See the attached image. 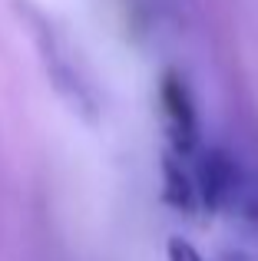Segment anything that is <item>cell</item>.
<instances>
[{
  "instance_id": "obj_3",
  "label": "cell",
  "mask_w": 258,
  "mask_h": 261,
  "mask_svg": "<svg viewBox=\"0 0 258 261\" xmlns=\"http://www.w3.org/2000/svg\"><path fill=\"white\" fill-rule=\"evenodd\" d=\"M37 46L40 57L46 63V73H50L53 86L60 89V96L70 99L73 109L93 116L96 113V96H93V86L83 80V73L76 70V60H73V50L66 46V40H60L57 33L50 30V23L37 20Z\"/></svg>"
},
{
  "instance_id": "obj_6",
  "label": "cell",
  "mask_w": 258,
  "mask_h": 261,
  "mask_svg": "<svg viewBox=\"0 0 258 261\" xmlns=\"http://www.w3.org/2000/svg\"><path fill=\"white\" fill-rule=\"evenodd\" d=\"M166 255H169V261H202V255L186 242V238H169Z\"/></svg>"
},
{
  "instance_id": "obj_7",
  "label": "cell",
  "mask_w": 258,
  "mask_h": 261,
  "mask_svg": "<svg viewBox=\"0 0 258 261\" xmlns=\"http://www.w3.org/2000/svg\"><path fill=\"white\" fill-rule=\"evenodd\" d=\"M222 261H255V258H252V255H245V251H228V255L222 258Z\"/></svg>"
},
{
  "instance_id": "obj_1",
  "label": "cell",
  "mask_w": 258,
  "mask_h": 261,
  "mask_svg": "<svg viewBox=\"0 0 258 261\" xmlns=\"http://www.w3.org/2000/svg\"><path fill=\"white\" fill-rule=\"evenodd\" d=\"M156 102H159V119L169 139V152L179 159H192L199 152V113H195V99L186 76H179L175 70L162 73Z\"/></svg>"
},
{
  "instance_id": "obj_5",
  "label": "cell",
  "mask_w": 258,
  "mask_h": 261,
  "mask_svg": "<svg viewBox=\"0 0 258 261\" xmlns=\"http://www.w3.org/2000/svg\"><path fill=\"white\" fill-rule=\"evenodd\" d=\"M228 215H239L245 225H252V228H258V175L248 169L245 178H242L239 185V195H235L232 208H228Z\"/></svg>"
},
{
  "instance_id": "obj_2",
  "label": "cell",
  "mask_w": 258,
  "mask_h": 261,
  "mask_svg": "<svg viewBox=\"0 0 258 261\" xmlns=\"http://www.w3.org/2000/svg\"><path fill=\"white\" fill-rule=\"evenodd\" d=\"M248 169L225 149H205L195 152L192 166V182H195V198L209 212H228L239 195V185Z\"/></svg>"
},
{
  "instance_id": "obj_4",
  "label": "cell",
  "mask_w": 258,
  "mask_h": 261,
  "mask_svg": "<svg viewBox=\"0 0 258 261\" xmlns=\"http://www.w3.org/2000/svg\"><path fill=\"white\" fill-rule=\"evenodd\" d=\"M162 198H166L169 205H175V208H182V212L199 205L192 169H186V159H179V155H172V152H166V159H162Z\"/></svg>"
}]
</instances>
